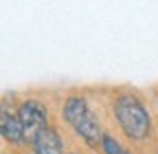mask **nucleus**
Returning a JSON list of instances; mask_svg holds the SVG:
<instances>
[{"instance_id":"1","label":"nucleus","mask_w":158,"mask_h":154,"mask_svg":"<svg viewBox=\"0 0 158 154\" xmlns=\"http://www.w3.org/2000/svg\"><path fill=\"white\" fill-rule=\"evenodd\" d=\"M114 114H116V121L121 126V130L127 134V139L143 141L149 134V128H152L149 114H147L145 106L132 95H121L116 99Z\"/></svg>"},{"instance_id":"2","label":"nucleus","mask_w":158,"mask_h":154,"mask_svg":"<svg viewBox=\"0 0 158 154\" xmlns=\"http://www.w3.org/2000/svg\"><path fill=\"white\" fill-rule=\"evenodd\" d=\"M64 119L68 121V126L81 137L90 148L99 145V141H103L106 134H101L99 121L94 119V114L90 112L88 104L79 97H68L64 104Z\"/></svg>"},{"instance_id":"6","label":"nucleus","mask_w":158,"mask_h":154,"mask_svg":"<svg viewBox=\"0 0 158 154\" xmlns=\"http://www.w3.org/2000/svg\"><path fill=\"white\" fill-rule=\"evenodd\" d=\"M101 145H103V150H106V154H130L127 150H123L121 145H118L114 139H110V137H103V141H101Z\"/></svg>"},{"instance_id":"3","label":"nucleus","mask_w":158,"mask_h":154,"mask_svg":"<svg viewBox=\"0 0 158 154\" xmlns=\"http://www.w3.org/2000/svg\"><path fill=\"white\" fill-rule=\"evenodd\" d=\"M18 119H20V126L24 130V137L33 143L37 139V134L42 132L44 128H48V114H46V108L37 101H27L20 106L18 110Z\"/></svg>"},{"instance_id":"5","label":"nucleus","mask_w":158,"mask_h":154,"mask_svg":"<svg viewBox=\"0 0 158 154\" xmlns=\"http://www.w3.org/2000/svg\"><path fill=\"white\" fill-rule=\"evenodd\" d=\"M35 154H64L62 150V139L53 128H44L37 134V139L33 141Z\"/></svg>"},{"instance_id":"4","label":"nucleus","mask_w":158,"mask_h":154,"mask_svg":"<svg viewBox=\"0 0 158 154\" xmlns=\"http://www.w3.org/2000/svg\"><path fill=\"white\" fill-rule=\"evenodd\" d=\"M0 132H2L5 141H9V143L22 145L27 141L24 130H22V126H20V119L9 112V108H2V112H0Z\"/></svg>"}]
</instances>
